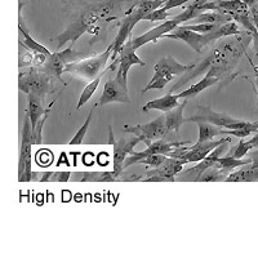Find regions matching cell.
<instances>
[{
    "label": "cell",
    "instance_id": "obj_33",
    "mask_svg": "<svg viewBox=\"0 0 258 258\" xmlns=\"http://www.w3.org/2000/svg\"><path fill=\"white\" fill-rule=\"evenodd\" d=\"M190 2H192V0H167V2L164 3V6L161 7V8L168 12L169 9H173V8H177V7L185 6V4H188Z\"/></svg>",
    "mask_w": 258,
    "mask_h": 258
},
{
    "label": "cell",
    "instance_id": "obj_22",
    "mask_svg": "<svg viewBox=\"0 0 258 258\" xmlns=\"http://www.w3.org/2000/svg\"><path fill=\"white\" fill-rule=\"evenodd\" d=\"M249 167H244L241 169L236 170V172H231V173L227 176L226 182H254L258 181V167H252L249 164Z\"/></svg>",
    "mask_w": 258,
    "mask_h": 258
},
{
    "label": "cell",
    "instance_id": "obj_11",
    "mask_svg": "<svg viewBox=\"0 0 258 258\" xmlns=\"http://www.w3.org/2000/svg\"><path fill=\"white\" fill-rule=\"evenodd\" d=\"M229 144L230 142H223L220 146L216 147L213 151H211L203 160H200L199 164H197L192 168H188L186 170H181L179 173L176 174V181L199 182V178L203 174V172L208 169L209 167H212V165L216 164V161L222 156V154L229 150L227 149V145Z\"/></svg>",
    "mask_w": 258,
    "mask_h": 258
},
{
    "label": "cell",
    "instance_id": "obj_42",
    "mask_svg": "<svg viewBox=\"0 0 258 258\" xmlns=\"http://www.w3.org/2000/svg\"><path fill=\"white\" fill-rule=\"evenodd\" d=\"M253 68H254V75H255V78H258V68H257V66H253Z\"/></svg>",
    "mask_w": 258,
    "mask_h": 258
},
{
    "label": "cell",
    "instance_id": "obj_36",
    "mask_svg": "<svg viewBox=\"0 0 258 258\" xmlns=\"http://www.w3.org/2000/svg\"><path fill=\"white\" fill-rule=\"evenodd\" d=\"M52 173H53V172H43V173H41V176H40V178H39V181H40V182H48V181H49L50 176H52Z\"/></svg>",
    "mask_w": 258,
    "mask_h": 258
},
{
    "label": "cell",
    "instance_id": "obj_17",
    "mask_svg": "<svg viewBox=\"0 0 258 258\" xmlns=\"http://www.w3.org/2000/svg\"><path fill=\"white\" fill-rule=\"evenodd\" d=\"M218 82H220V78L217 77V73H216L214 68L211 66L209 70L206 73V75H204V78H203L199 83L191 85L190 88L177 93V97H178V98H185V100L194 98V97H197L198 94L202 93L203 91H206L207 88H209L212 85L217 84Z\"/></svg>",
    "mask_w": 258,
    "mask_h": 258
},
{
    "label": "cell",
    "instance_id": "obj_2",
    "mask_svg": "<svg viewBox=\"0 0 258 258\" xmlns=\"http://www.w3.org/2000/svg\"><path fill=\"white\" fill-rule=\"evenodd\" d=\"M200 13H203L200 7H198L197 4L194 3L190 4V6L186 7V9L183 12L177 15L176 17H173L172 20L165 21V22L160 24L159 26L154 27V29H151L150 31H147L144 35L138 36V38L135 39L132 38L133 47L137 50L138 48L144 47L147 43H155V41H158L160 38H164V35L169 34L170 31H173V30L176 29L177 26H179L181 24H185L187 21H191L195 17H198Z\"/></svg>",
    "mask_w": 258,
    "mask_h": 258
},
{
    "label": "cell",
    "instance_id": "obj_39",
    "mask_svg": "<svg viewBox=\"0 0 258 258\" xmlns=\"http://www.w3.org/2000/svg\"><path fill=\"white\" fill-rule=\"evenodd\" d=\"M207 2H209V0H192V3L197 4L198 7H200V9H202V7L204 6V4H206ZM202 12H203V9H202Z\"/></svg>",
    "mask_w": 258,
    "mask_h": 258
},
{
    "label": "cell",
    "instance_id": "obj_19",
    "mask_svg": "<svg viewBox=\"0 0 258 258\" xmlns=\"http://www.w3.org/2000/svg\"><path fill=\"white\" fill-rule=\"evenodd\" d=\"M186 105H187V100L179 103L173 110L165 112V131H167V133H172V135L178 133L181 125L185 123L183 110H185Z\"/></svg>",
    "mask_w": 258,
    "mask_h": 258
},
{
    "label": "cell",
    "instance_id": "obj_35",
    "mask_svg": "<svg viewBox=\"0 0 258 258\" xmlns=\"http://www.w3.org/2000/svg\"><path fill=\"white\" fill-rule=\"evenodd\" d=\"M246 155H248V158L250 159V165H252V167H258V149H255L254 151L250 150L249 153L246 154Z\"/></svg>",
    "mask_w": 258,
    "mask_h": 258
},
{
    "label": "cell",
    "instance_id": "obj_31",
    "mask_svg": "<svg viewBox=\"0 0 258 258\" xmlns=\"http://www.w3.org/2000/svg\"><path fill=\"white\" fill-rule=\"evenodd\" d=\"M168 16H169V13L160 7V8L155 9V11H153V12H150L149 15L145 16L144 21H151V22H155V21H164L167 20Z\"/></svg>",
    "mask_w": 258,
    "mask_h": 258
},
{
    "label": "cell",
    "instance_id": "obj_21",
    "mask_svg": "<svg viewBox=\"0 0 258 258\" xmlns=\"http://www.w3.org/2000/svg\"><path fill=\"white\" fill-rule=\"evenodd\" d=\"M45 109L43 107V101L38 97L32 96V94H27V109L26 112L29 115L30 123H31V129L35 128L36 123L41 117V115L44 114Z\"/></svg>",
    "mask_w": 258,
    "mask_h": 258
},
{
    "label": "cell",
    "instance_id": "obj_30",
    "mask_svg": "<svg viewBox=\"0 0 258 258\" xmlns=\"http://www.w3.org/2000/svg\"><path fill=\"white\" fill-rule=\"evenodd\" d=\"M167 159V155H161V154H154V155H149L142 158L141 160L138 161L140 164H146L151 168H155L160 165L163 161Z\"/></svg>",
    "mask_w": 258,
    "mask_h": 258
},
{
    "label": "cell",
    "instance_id": "obj_15",
    "mask_svg": "<svg viewBox=\"0 0 258 258\" xmlns=\"http://www.w3.org/2000/svg\"><path fill=\"white\" fill-rule=\"evenodd\" d=\"M111 102L131 103V96H129L128 89L124 88L123 85L117 82L116 79H111L106 82L98 105L105 106Z\"/></svg>",
    "mask_w": 258,
    "mask_h": 258
},
{
    "label": "cell",
    "instance_id": "obj_26",
    "mask_svg": "<svg viewBox=\"0 0 258 258\" xmlns=\"http://www.w3.org/2000/svg\"><path fill=\"white\" fill-rule=\"evenodd\" d=\"M56 101L57 98H54V100L49 103V106L45 109L44 114L41 115V117L38 120V123H36L35 128L32 129V145H41V142H43V126H44L45 121H47V119L49 117V114L50 111H52L53 106H54Z\"/></svg>",
    "mask_w": 258,
    "mask_h": 258
},
{
    "label": "cell",
    "instance_id": "obj_16",
    "mask_svg": "<svg viewBox=\"0 0 258 258\" xmlns=\"http://www.w3.org/2000/svg\"><path fill=\"white\" fill-rule=\"evenodd\" d=\"M230 137L221 138V140H217V141H206L202 142V144H195L191 147H187V151L182 154L178 159L183 160L187 164V163H195V161H200L206 158L211 151H213L217 146H220L223 142H230Z\"/></svg>",
    "mask_w": 258,
    "mask_h": 258
},
{
    "label": "cell",
    "instance_id": "obj_9",
    "mask_svg": "<svg viewBox=\"0 0 258 258\" xmlns=\"http://www.w3.org/2000/svg\"><path fill=\"white\" fill-rule=\"evenodd\" d=\"M141 141L140 137H133L131 140H126V138H119V140H115L114 137V131H112V126L109 125V144H111L114 146V173L116 174L117 179L119 176L121 174V172L124 170V160L128 155L135 151V147L137 146Z\"/></svg>",
    "mask_w": 258,
    "mask_h": 258
},
{
    "label": "cell",
    "instance_id": "obj_23",
    "mask_svg": "<svg viewBox=\"0 0 258 258\" xmlns=\"http://www.w3.org/2000/svg\"><path fill=\"white\" fill-rule=\"evenodd\" d=\"M198 128H199V140L197 144H202V142L211 141L214 137L222 135V128L221 126L214 125V124L207 123V121H199Z\"/></svg>",
    "mask_w": 258,
    "mask_h": 258
},
{
    "label": "cell",
    "instance_id": "obj_37",
    "mask_svg": "<svg viewBox=\"0 0 258 258\" xmlns=\"http://www.w3.org/2000/svg\"><path fill=\"white\" fill-rule=\"evenodd\" d=\"M250 145L253 146V149H258V132H255V136L253 138H250L249 141Z\"/></svg>",
    "mask_w": 258,
    "mask_h": 258
},
{
    "label": "cell",
    "instance_id": "obj_13",
    "mask_svg": "<svg viewBox=\"0 0 258 258\" xmlns=\"http://www.w3.org/2000/svg\"><path fill=\"white\" fill-rule=\"evenodd\" d=\"M119 70H117L116 78L115 79L123 85L124 88L128 89V73L129 69L132 68L133 64H141L146 66V62L142 61L140 57L136 54V49L132 44V38L125 41V44L121 47L119 52Z\"/></svg>",
    "mask_w": 258,
    "mask_h": 258
},
{
    "label": "cell",
    "instance_id": "obj_40",
    "mask_svg": "<svg viewBox=\"0 0 258 258\" xmlns=\"http://www.w3.org/2000/svg\"><path fill=\"white\" fill-rule=\"evenodd\" d=\"M244 3L248 6V8L249 7H253V6H258V0H244Z\"/></svg>",
    "mask_w": 258,
    "mask_h": 258
},
{
    "label": "cell",
    "instance_id": "obj_12",
    "mask_svg": "<svg viewBox=\"0 0 258 258\" xmlns=\"http://www.w3.org/2000/svg\"><path fill=\"white\" fill-rule=\"evenodd\" d=\"M185 164V161L181 159L167 156V159L160 165L147 170L145 182H174L176 174L181 172Z\"/></svg>",
    "mask_w": 258,
    "mask_h": 258
},
{
    "label": "cell",
    "instance_id": "obj_4",
    "mask_svg": "<svg viewBox=\"0 0 258 258\" xmlns=\"http://www.w3.org/2000/svg\"><path fill=\"white\" fill-rule=\"evenodd\" d=\"M18 89L26 94H32L41 101L45 100L48 94L54 91L53 78L38 69L20 73L18 77Z\"/></svg>",
    "mask_w": 258,
    "mask_h": 258
},
{
    "label": "cell",
    "instance_id": "obj_41",
    "mask_svg": "<svg viewBox=\"0 0 258 258\" xmlns=\"http://www.w3.org/2000/svg\"><path fill=\"white\" fill-rule=\"evenodd\" d=\"M255 87H257V97H258V78L255 79ZM257 112H258V98H257Z\"/></svg>",
    "mask_w": 258,
    "mask_h": 258
},
{
    "label": "cell",
    "instance_id": "obj_25",
    "mask_svg": "<svg viewBox=\"0 0 258 258\" xmlns=\"http://www.w3.org/2000/svg\"><path fill=\"white\" fill-rule=\"evenodd\" d=\"M249 163H250L249 158L246 159V160H241V159H235V158H232V156L225 155L223 158L221 156V158L216 161V164L214 165H216L217 168H220V169H222L223 172H226L227 174H230L232 170L236 169V168L248 165Z\"/></svg>",
    "mask_w": 258,
    "mask_h": 258
},
{
    "label": "cell",
    "instance_id": "obj_6",
    "mask_svg": "<svg viewBox=\"0 0 258 258\" xmlns=\"http://www.w3.org/2000/svg\"><path fill=\"white\" fill-rule=\"evenodd\" d=\"M82 58V53L75 52L74 48L70 45V47L66 48V49L52 53L49 57H47V59H45L40 66H38V70L43 71L44 74L52 77L53 79L59 80V82L66 87L68 83L62 79V74H63L64 68H66L69 63H71V62H77Z\"/></svg>",
    "mask_w": 258,
    "mask_h": 258
},
{
    "label": "cell",
    "instance_id": "obj_20",
    "mask_svg": "<svg viewBox=\"0 0 258 258\" xmlns=\"http://www.w3.org/2000/svg\"><path fill=\"white\" fill-rule=\"evenodd\" d=\"M178 103V97L174 93H168L164 97H160V98H156L154 101H150L146 105L142 107V111L147 112L150 110H158L161 112H168L170 110H173L174 107H177Z\"/></svg>",
    "mask_w": 258,
    "mask_h": 258
},
{
    "label": "cell",
    "instance_id": "obj_34",
    "mask_svg": "<svg viewBox=\"0 0 258 258\" xmlns=\"http://www.w3.org/2000/svg\"><path fill=\"white\" fill-rule=\"evenodd\" d=\"M249 13H250V17H252L253 24H254L255 29H257L258 31V6L249 7Z\"/></svg>",
    "mask_w": 258,
    "mask_h": 258
},
{
    "label": "cell",
    "instance_id": "obj_27",
    "mask_svg": "<svg viewBox=\"0 0 258 258\" xmlns=\"http://www.w3.org/2000/svg\"><path fill=\"white\" fill-rule=\"evenodd\" d=\"M229 174L223 172L222 169L217 168L216 165H212L209 167L208 169L204 170L203 174L200 176L199 182H221V181H226Z\"/></svg>",
    "mask_w": 258,
    "mask_h": 258
},
{
    "label": "cell",
    "instance_id": "obj_3",
    "mask_svg": "<svg viewBox=\"0 0 258 258\" xmlns=\"http://www.w3.org/2000/svg\"><path fill=\"white\" fill-rule=\"evenodd\" d=\"M191 68H192V64L178 63L172 56L163 57L154 66L155 74H154L153 79L146 85V88H144L142 93H146L147 91H151V89H164L168 83L172 82L176 77L183 75Z\"/></svg>",
    "mask_w": 258,
    "mask_h": 258
},
{
    "label": "cell",
    "instance_id": "obj_5",
    "mask_svg": "<svg viewBox=\"0 0 258 258\" xmlns=\"http://www.w3.org/2000/svg\"><path fill=\"white\" fill-rule=\"evenodd\" d=\"M112 54V47H110L105 50V52L97 54V56L92 57L88 59H82V61L71 62L64 68L63 73L73 74V75H78V77L83 78V79L92 80L100 75L103 70L106 69V63L109 62Z\"/></svg>",
    "mask_w": 258,
    "mask_h": 258
},
{
    "label": "cell",
    "instance_id": "obj_10",
    "mask_svg": "<svg viewBox=\"0 0 258 258\" xmlns=\"http://www.w3.org/2000/svg\"><path fill=\"white\" fill-rule=\"evenodd\" d=\"M190 142L188 141H167L164 138H160V140H156L153 141L150 145H147V149L144 150L142 153H136L133 151L129 156H126L125 160H124V169L129 168L133 164H138V161L141 160L142 158L149 155H154V154H161V155H168L169 153H172L176 147L179 146H186Z\"/></svg>",
    "mask_w": 258,
    "mask_h": 258
},
{
    "label": "cell",
    "instance_id": "obj_38",
    "mask_svg": "<svg viewBox=\"0 0 258 258\" xmlns=\"http://www.w3.org/2000/svg\"><path fill=\"white\" fill-rule=\"evenodd\" d=\"M252 39H253V43H254L255 54H257V57H258V32H254V34H252Z\"/></svg>",
    "mask_w": 258,
    "mask_h": 258
},
{
    "label": "cell",
    "instance_id": "obj_7",
    "mask_svg": "<svg viewBox=\"0 0 258 258\" xmlns=\"http://www.w3.org/2000/svg\"><path fill=\"white\" fill-rule=\"evenodd\" d=\"M31 147H32V129L30 123L29 115L25 114L22 135H21L20 158H18V181L30 182L32 181V167H31Z\"/></svg>",
    "mask_w": 258,
    "mask_h": 258
},
{
    "label": "cell",
    "instance_id": "obj_32",
    "mask_svg": "<svg viewBox=\"0 0 258 258\" xmlns=\"http://www.w3.org/2000/svg\"><path fill=\"white\" fill-rule=\"evenodd\" d=\"M71 177V172H53L50 176V182H68Z\"/></svg>",
    "mask_w": 258,
    "mask_h": 258
},
{
    "label": "cell",
    "instance_id": "obj_14",
    "mask_svg": "<svg viewBox=\"0 0 258 258\" xmlns=\"http://www.w3.org/2000/svg\"><path fill=\"white\" fill-rule=\"evenodd\" d=\"M164 38L185 41L188 47H191L198 53H202L204 48L208 47V45H212L211 40H209L208 35H207V32L206 34H200V32L186 29L185 26H177L173 31H170L169 34L164 35Z\"/></svg>",
    "mask_w": 258,
    "mask_h": 258
},
{
    "label": "cell",
    "instance_id": "obj_1",
    "mask_svg": "<svg viewBox=\"0 0 258 258\" xmlns=\"http://www.w3.org/2000/svg\"><path fill=\"white\" fill-rule=\"evenodd\" d=\"M142 0H87L79 2L75 12L71 13L66 29L56 38L57 47L62 49L70 43L71 47L85 32L98 34L100 25L120 20Z\"/></svg>",
    "mask_w": 258,
    "mask_h": 258
},
{
    "label": "cell",
    "instance_id": "obj_28",
    "mask_svg": "<svg viewBox=\"0 0 258 258\" xmlns=\"http://www.w3.org/2000/svg\"><path fill=\"white\" fill-rule=\"evenodd\" d=\"M97 105H94L93 107L91 109V111H89V115L87 116V119H85V121L83 123V125L80 126V129L77 132V135L74 136L73 140H71L69 144L70 145H80L83 142V140H84L85 135H87V131L89 129V125H91V121H92V117H93V114H94V110H96Z\"/></svg>",
    "mask_w": 258,
    "mask_h": 258
},
{
    "label": "cell",
    "instance_id": "obj_8",
    "mask_svg": "<svg viewBox=\"0 0 258 258\" xmlns=\"http://www.w3.org/2000/svg\"><path fill=\"white\" fill-rule=\"evenodd\" d=\"M123 129L126 133H132L141 138V141L146 145H150L153 141L164 138L167 135L165 131V115H160L153 121L140 125H124Z\"/></svg>",
    "mask_w": 258,
    "mask_h": 258
},
{
    "label": "cell",
    "instance_id": "obj_18",
    "mask_svg": "<svg viewBox=\"0 0 258 258\" xmlns=\"http://www.w3.org/2000/svg\"><path fill=\"white\" fill-rule=\"evenodd\" d=\"M74 182H116L119 181L114 170H85V172H73L70 177Z\"/></svg>",
    "mask_w": 258,
    "mask_h": 258
},
{
    "label": "cell",
    "instance_id": "obj_29",
    "mask_svg": "<svg viewBox=\"0 0 258 258\" xmlns=\"http://www.w3.org/2000/svg\"><path fill=\"white\" fill-rule=\"evenodd\" d=\"M250 150H253V146L248 141H244V140H240L236 146L231 147L230 150H227V156H232L235 159H243L246 154L249 153Z\"/></svg>",
    "mask_w": 258,
    "mask_h": 258
},
{
    "label": "cell",
    "instance_id": "obj_24",
    "mask_svg": "<svg viewBox=\"0 0 258 258\" xmlns=\"http://www.w3.org/2000/svg\"><path fill=\"white\" fill-rule=\"evenodd\" d=\"M107 70H109V68H106L105 70L102 71V73L100 74V75H97L96 78H94L92 82H89V84H87V87L84 88V91L82 92V94H80L79 97V101H78V105H77V109H82L83 106L85 105V103L88 102L89 100L92 98V96H93L94 92L97 91V88H98V85H100V82L101 79H102V77L105 75L106 73H107Z\"/></svg>",
    "mask_w": 258,
    "mask_h": 258
}]
</instances>
